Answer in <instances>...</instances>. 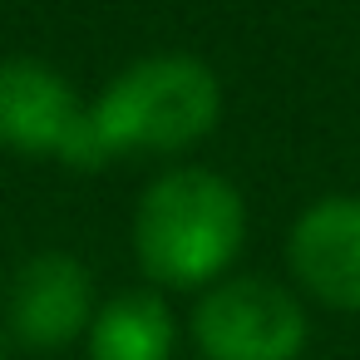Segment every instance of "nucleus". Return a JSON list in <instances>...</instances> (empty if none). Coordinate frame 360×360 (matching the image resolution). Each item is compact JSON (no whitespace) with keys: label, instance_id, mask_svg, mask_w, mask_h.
I'll use <instances>...</instances> for the list:
<instances>
[{"label":"nucleus","instance_id":"obj_1","mask_svg":"<svg viewBox=\"0 0 360 360\" xmlns=\"http://www.w3.org/2000/svg\"><path fill=\"white\" fill-rule=\"evenodd\" d=\"M129 237L153 291H207L247 247V198L227 173L183 163L143 188Z\"/></svg>","mask_w":360,"mask_h":360},{"label":"nucleus","instance_id":"obj_2","mask_svg":"<svg viewBox=\"0 0 360 360\" xmlns=\"http://www.w3.org/2000/svg\"><path fill=\"white\" fill-rule=\"evenodd\" d=\"M222 124V79L207 60L163 50L124 65L104 94L89 104V129L104 153L114 158H168L198 148Z\"/></svg>","mask_w":360,"mask_h":360},{"label":"nucleus","instance_id":"obj_3","mask_svg":"<svg viewBox=\"0 0 360 360\" xmlns=\"http://www.w3.org/2000/svg\"><path fill=\"white\" fill-rule=\"evenodd\" d=\"M188 335L202 360H301L311 345V311L291 281L232 271L198 291Z\"/></svg>","mask_w":360,"mask_h":360},{"label":"nucleus","instance_id":"obj_5","mask_svg":"<svg viewBox=\"0 0 360 360\" xmlns=\"http://www.w3.org/2000/svg\"><path fill=\"white\" fill-rule=\"evenodd\" d=\"M286 271L301 301L360 316V198L326 193L286 227Z\"/></svg>","mask_w":360,"mask_h":360},{"label":"nucleus","instance_id":"obj_4","mask_svg":"<svg viewBox=\"0 0 360 360\" xmlns=\"http://www.w3.org/2000/svg\"><path fill=\"white\" fill-rule=\"evenodd\" d=\"M0 148L20 158H55L65 168H104L89 104L55 65L30 55L0 60Z\"/></svg>","mask_w":360,"mask_h":360},{"label":"nucleus","instance_id":"obj_6","mask_svg":"<svg viewBox=\"0 0 360 360\" xmlns=\"http://www.w3.org/2000/svg\"><path fill=\"white\" fill-rule=\"evenodd\" d=\"M94 311V276L75 252H35L20 262L6 296V326L25 350H65L84 340Z\"/></svg>","mask_w":360,"mask_h":360},{"label":"nucleus","instance_id":"obj_7","mask_svg":"<svg viewBox=\"0 0 360 360\" xmlns=\"http://www.w3.org/2000/svg\"><path fill=\"white\" fill-rule=\"evenodd\" d=\"M89 360H173L178 355V316L163 291L134 286L99 301L84 330Z\"/></svg>","mask_w":360,"mask_h":360}]
</instances>
